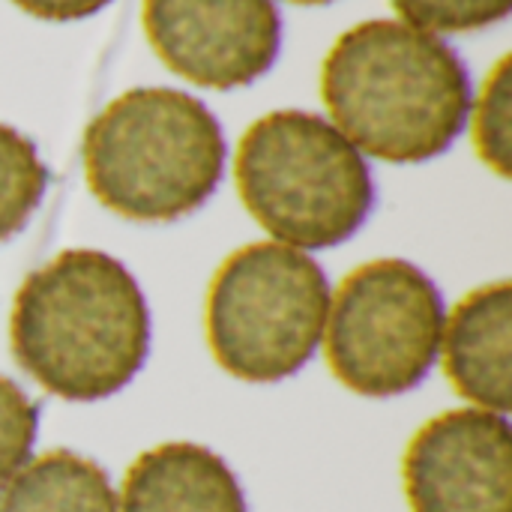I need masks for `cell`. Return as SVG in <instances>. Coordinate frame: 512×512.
<instances>
[{"label":"cell","mask_w":512,"mask_h":512,"mask_svg":"<svg viewBox=\"0 0 512 512\" xmlns=\"http://www.w3.org/2000/svg\"><path fill=\"white\" fill-rule=\"evenodd\" d=\"M321 96L333 126L375 159L414 165L453 147L471 117V75L435 33L372 18L324 57Z\"/></svg>","instance_id":"1"},{"label":"cell","mask_w":512,"mask_h":512,"mask_svg":"<svg viewBox=\"0 0 512 512\" xmlns=\"http://www.w3.org/2000/svg\"><path fill=\"white\" fill-rule=\"evenodd\" d=\"M150 333L135 276L99 249H66L33 270L9 318L15 363L66 402L120 393L147 363Z\"/></svg>","instance_id":"2"},{"label":"cell","mask_w":512,"mask_h":512,"mask_svg":"<svg viewBox=\"0 0 512 512\" xmlns=\"http://www.w3.org/2000/svg\"><path fill=\"white\" fill-rule=\"evenodd\" d=\"M225 159L216 114L174 87H135L108 102L84 132L90 192L132 222L195 213L216 192Z\"/></svg>","instance_id":"3"},{"label":"cell","mask_w":512,"mask_h":512,"mask_svg":"<svg viewBox=\"0 0 512 512\" xmlns=\"http://www.w3.org/2000/svg\"><path fill=\"white\" fill-rule=\"evenodd\" d=\"M234 177L249 216L276 243L300 252L345 243L375 207L369 162L312 111L258 117L240 138Z\"/></svg>","instance_id":"4"},{"label":"cell","mask_w":512,"mask_h":512,"mask_svg":"<svg viewBox=\"0 0 512 512\" xmlns=\"http://www.w3.org/2000/svg\"><path fill=\"white\" fill-rule=\"evenodd\" d=\"M327 312L330 285L315 258L276 240L249 243L210 279L207 345L231 378L279 384L315 357Z\"/></svg>","instance_id":"5"},{"label":"cell","mask_w":512,"mask_h":512,"mask_svg":"<svg viewBox=\"0 0 512 512\" xmlns=\"http://www.w3.org/2000/svg\"><path fill=\"white\" fill-rule=\"evenodd\" d=\"M444 324L438 285L411 261L378 258L351 270L330 294L327 363L351 393L393 399L432 372Z\"/></svg>","instance_id":"6"},{"label":"cell","mask_w":512,"mask_h":512,"mask_svg":"<svg viewBox=\"0 0 512 512\" xmlns=\"http://www.w3.org/2000/svg\"><path fill=\"white\" fill-rule=\"evenodd\" d=\"M144 33L180 78L234 90L267 75L282 48L273 0H144Z\"/></svg>","instance_id":"7"},{"label":"cell","mask_w":512,"mask_h":512,"mask_svg":"<svg viewBox=\"0 0 512 512\" xmlns=\"http://www.w3.org/2000/svg\"><path fill=\"white\" fill-rule=\"evenodd\" d=\"M411 512H512L507 414L456 408L432 417L402 459Z\"/></svg>","instance_id":"8"},{"label":"cell","mask_w":512,"mask_h":512,"mask_svg":"<svg viewBox=\"0 0 512 512\" xmlns=\"http://www.w3.org/2000/svg\"><path fill=\"white\" fill-rule=\"evenodd\" d=\"M512 288L492 282L471 291L444 324V369L450 384L474 408L510 411Z\"/></svg>","instance_id":"9"},{"label":"cell","mask_w":512,"mask_h":512,"mask_svg":"<svg viewBox=\"0 0 512 512\" xmlns=\"http://www.w3.org/2000/svg\"><path fill=\"white\" fill-rule=\"evenodd\" d=\"M117 512H249V504L219 453L192 441H171L129 465Z\"/></svg>","instance_id":"10"},{"label":"cell","mask_w":512,"mask_h":512,"mask_svg":"<svg viewBox=\"0 0 512 512\" xmlns=\"http://www.w3.org/2000/svg\"><path fill=\"white\" fill-rule=\"evenodd\" d=\"M0 512H117V492L93 459L51 450L0 489Z\"/></svg>","instance_id":"11"},{"label":"cell","mask_w":512,"mask_h":512,"mask_svg":"<svg viewBox=\"0 0 512 512\" xmlns=\"http://www.w3.org/2000/svg\"><path fill=\"white\" fill-rule=\"evenodd\" d=\"M48 186V168L36 153V144L18 129L0 123V243L15 237Z\"/></svg>","instance_id":"12"},{"label":"cell","mask_w":512,"mask_h":512,"mask_svg":"<svg viewBox=\"0 0 512 512\" xmlns=\"http://www.w3.org/2000/svg\"><path fill=\"white\" fill-rule=\"evenodd\" d=\"M512 60L510 54L498 60L489 72L483 93L474 111V144L480 159L501 177H510L512 144H510V108H512Z\"/></svg>","instance_id":"13"},{"label":"cell","mask_w":512,"mask_h":512,"mask_svg":"<svg viewBox=\"0 0 512 512\" xmlns=\"http://www.w3.org/2000/svg\"><path fill=\"white\" fill-rule=\"evenodd\" d=\"M405 24L426 33H474L510 15L512 0H393Z\"/></svg>","instance_id":"14"},{"label":"cell","mask_w":512,"mask_h":512,"mask_svg":"<svg viewBox=\"0 0 512 512\" xmlns=\"http://www.w3.org/2000/svg\"><path fill=\"white\" fill-rule=\"evenodd\" d=\"M39 432V408L30 396L0 375V489L30 462Z\"/></svg>","instance_id":"15"},{"label":"cell","mask_w":512,"mask_h":512,"mask_svg":"<svg viewBox=\"0 0 512 512\" xmlns=\"http://www.w3.org/2000/svg\"><path fill=\"white\" fill-rule=\"evenodd\" d=\"M12 3L42 21H78L96 15L111 0H12Z\"/></svg>","instance_id":"16"},{"label":"cell","mask_w":512,"mask_h":512,"mask_svg":"<svg viewBox=\"0 0 512 512\" xmlns=\"http://www.w3.org/2000/svg\"><path fill=\"white\" fill-rule=\"evenodd\" d=\"M288 3H297V6H324V3H333V0H288Z\"/></svg>","instance_id":"17"}]
</instances>
